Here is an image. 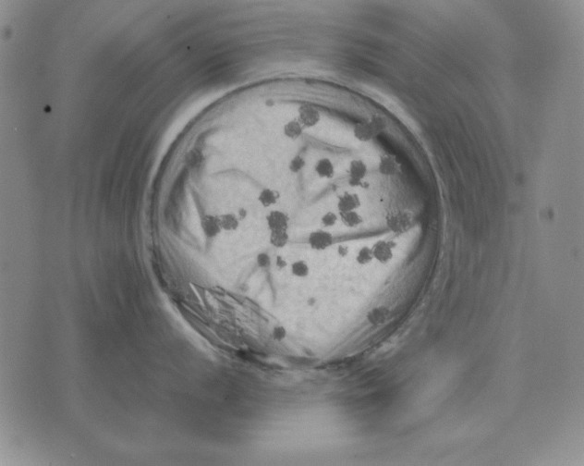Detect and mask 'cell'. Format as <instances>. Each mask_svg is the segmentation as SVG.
I'll list each match as a JSON object with an SVG mask.
<instances>
[{"instance_id":"24","label":"cell","mask_w":584,"mask_h":466,"mask_svg":"<svg viewBox=\"0 0 584 466\" xmlns=\"http://www.w3.org/2000/svg\"><path fill=\"white\" fill-rule=\"evenodd\" d=\"M348 253H349V249H348L347 246L340 245L338 248V256H340L341 257L347 256V255H348Z\"/></svg>"},{"instance_id":"20","label":"cell","mask_w":584,"mask_h":466,"mask_svg":"<svg viewBox=\"0 0 584 466\" xmlns=\"http://www.w3.org/2000/svg\"><path fill=\"white\" fill-rule=\"evenodd\" d=\"M338 216L333 211H328L321 216V224L325 228H331L338 223Z\"/></svg>"},{"instance_id":"21","label":"cell","mask_w":584,"mask_h":466,"mask_svg":"<svg viewBox=\"0 0 584 466\" xmlns=\"http://www.w3.org/2000/svg\"><path fill=\"white\" fill-rule=\"evenodd\" d=\"M256 264L259 268L267 269L272 265V258L267 252H261L256 256Z\"/></svg>"},{"instance_id":"5","label":"cell","mask_w":584,"mask_h":466,"mask_svg":"<svg viewBox=\"0 0 584 466\" xmlns=\"http://www.w3.org/2000/svg\"><path fill=\"white\" fill-rule=\"evenodd\" d=\"M367 166L364 161L354 159L348 167V184L352 187L362 186L363 179L367 175Z\"/></svg>"},{"instance_id":"8","label":"cell","mask_w":584,"mask_h":466,"mask_svg":"<svg viewBox=\"0 0 584 466\" xmlns=\"http://www.w3.org/2000/svg\"><path fill=\"white\" fill-rule=\"evenodd\" d=\"M337 206L339 214L349 211H356L361 206V199L356 194L345 193L338 197Z\"/></svg>"},{"instance_id":"13","label":"cell","mask_w":584,"mask_h":466,"mask_svg":"<svg viewBox=\"0 0 584 466\" xmlns=\"http://www.w3.org/2000/svg\"><path fill=\"white\" fill-rule=\"evenodd\" d=\"M389 316V310L385 306H379L373 308L367 314V320L373 326H379L384 324Z\"/></svg>"},{"instance_id":"12","label":"cell","mask_w":584,"mask_h":466,"mask_svg":"<svg viewBox=\"0 0 584 466\" xmlns=\"http://www.w3.org/2000/svg\"><path fill=\"white\" fill-rule=\"evenodd\" d=\"M314 171L318 177L322 179H331L335 175V167L329 158L324 157L316 162Z\"/></svg>"},{"instance_id":"18","label":"cell","mask_w":584,"mask_h":466,"mask_svg":"<svg viewBox=\"0 0 584 466\" xmlns=\"http://www.w3.org/2000/svg\"><path fill=\"white\" fill-rule=\"evenodd\" d=\"M373 259L374 258H373L372 248H370L368 246H363L360 250L358 251L357 255H356V262L359 265L367 266L373 262Z\"/></svg>"},{"instance_id":"16","label":"cell","mask_w":584,"mask_h":466,"mask_svg":"<svg viewBox=\"0 0 584 466\" xmlns=\"http://www.w3.org/2000/svg\"><path fill=\"white\" fill-rule=\"evenodd\" d=\"M290 272H291L292 276L302 280V279H306L310 276L311 268H310V266L308 265L306 261L300 259V260L292 262L291 265H290Z\"/></svg>"},{"instance_id":"1","label":"cell","mask_w":584,"mask_h":466,"mask_svg":"<svg viewBox=\"0 0 584 466\" xmlns=\"http://www.w3.org/2000/svg\"><path fill=\"white\" fill-rule=\"evenodd\" d=\"M384 128V121L381 119H373L370 121H363L354 127L353 134L357 140L369 142L376 136Z\"/></svg>"},{"instance_id":"23","label":"cell","mask_w":584,"mask_h":466,"mask_svg":"<svg viewBox=\"0 0 584 466\" xmlns=\"http://www.w3.org/2000/svg\"><path fill=\"white\" fill-rule=\"evenodd\" d=\"M275 264L279 270H283L287 266V261L284 256L278 255V256H276Z\"/></svg>"},{"instance_id":"25","label":"cell","mask_w":584,"mask_h":466,"mask_svg":"<svg viewBox=\"0 0 584 466\" xmlns=\"http://www.w3.org/2000/svg\"><path fill=\"white\" fill-rule=\"evenodd\" d=\"M236 214H237L238 217L240 218V221H241L246 220L247 216H248V212H247V210L245 209V208H241V209H239V211H238Z\"/></svg>"},{"instance_id":"19","label":"cell","mask_w":584,"mask_h":466,"mask_svg":"<svg viewBox=\"0 0 584 466\" xmlns=\"http://www.w3.org/2000/svg\"><path fill=\"white\" fill-rule=\"evenodd\" d=\"M306 165L305 159L301 156V155H295L294 157H292L291 160L289 161L288 164V170L289 171L293 173V174H297L299 172L303 170V168Z\"/></svg>"},{"instance_id":"4","label":"cell","mask_w":584,"mask_h":466,"mask_svg":"<svg viewBox=\"0 0 584 466\" xmlns=\"http://www.w3.org/2000/svg\"><path fill=\"white\" fill-rule=\"evenodd\" d=\"M201 229L203 235L210 240L217 239L218 236L221 235V233H223L218 215L208 214L202 216L201 221Z\"/></svg>"},{"instance_id":"17","label":"cell","mask_w":584,"mask_h":466,"mask_svg":"<svg viewBox=\"0 0 584 466\" xmlns=\"http://www.w3.org/2000/svg\"><path fill=\"white\" fill-rule=\"evenodd\" d=\"M283 130H284V134L287 138L291 139V140H296L302 135V131H303V126L300 123V121H290L285 125Z\"/></svg>"},{"instance_id":"2","label":"cell","mask_w":584,"mask_h":466,"mask_svg":"<svg viewBox=\"0 0 584 466\" xmlns=\"http://www.w3.org/2000/svg\"><path fill=\"white\" fill-rule=\"evenodd\" d=\"M308 244L312 250L324 252L334 245V236L331 232L326 230H315L310 232L308 236Z\"/></svg>"},{"instance_id":"14","label":"cell","mask_w":584,"mask_h":466,"mask_svg":"<svg viewBox=\"0 0 584 466\" xmlns=\"http://www.w3.org/2000/svg\"><path fill=\"white\" fill-rule=\"evenodd\" d=\"M339 217L340 221L343 223V225L347 227L348 229H356L358 227L363 224V218L362 215H360L357 211H349V212H346V213H340L339 214Z\"/></svg>"},{"instance_id":"3","label":"cell","mask_w":584,"mask_h":466,"mask_svg":"<svg viewBox=\"0 0 584 466\" xmlns=\"http://www.w3.org/2000/svg\"><path fill=\"white\" fill-rule=\"evenodd\" d=\"M267 229L272 231H288L290 218L285 212L280 210L270 211L266 216Z\"/></svg>"},{"instance_id":"6","label":"cell","mask_w":584,"mask_h":466,"mask_svg":"<svg viewBox=\"0 0 584 466\" xmlns=\"http://www.w3.org/2000/svg\"><path fill=\"white\" fill-rule=\"evenodd\" d=\"M387 225L390 231L396 233H403L408 231L412 222L408 214L399 212L387 216Z\"/></svg>"},{"instance_id":"22","label":"cell","mask_w":584,"mask_h":466,"mask_svg":"<svg viewBox=\"0 0 584 466\" xmlns=\"http://www.w3.org/2000/svg\"><path fill=\"white\" fill-rule=\"evenodd\" d=\"M272 336L274 340L277 341H281L287 337V331L286 328L282 326H275L273 328Z\"/></svg>"},{"instance_id":"15","label":"cell","mask_w":584,"mask_h":466,"mask_svg":"<svg viewBox=\"0 0 584 466\" xmlns=\"http://www.w3.org/2000/svg\"><path fill=\"white\" fill-rule=\"evenodd\" d=\"M289 242L288 231H272L269 234V243L276 249H283Z\"/></svg>"},{"instance_id":"7","label":"cell","mask_w":584,"mask_h":466,"mask_svg":"<svg viewBox=\"0 0 584 466\" xmlns=\"http://www.w3.org/2000/svg\"><path fill=\"white\" fill-rule=\"evenodd\" d=\"M373 258L381 264H387L392 260L393 248L388 241L380 240L372 247Z\"/></svg>"},{"instance_id":"10","label":"cell","mask_w":584,"mask_h":466,"mask_svg":"<svg viewBox=\"0 0 584 466\" xmlns=\"http://www.w3.org/2000/svg\"><path fill=\"white\" fill-rule=\"evenodd\" d=\"M320 115L316 109L311 106H302L300 109V123L304 127L311 128L316 125Z\"/></svg>"},{"instance_id":"11","label":"cell","mask_w":584,"mask_h":466,"mask_svg":"<svg viewBox=\"0 0 584 466\" xmlns=\"http://www.w3.org/2000/svg\"><path fill=\"white\" fill-rule=\"evenodd\" d=\"M280 198V194L271 188H264L258 195V202L261 206L268 208L275 206Z\"/></svg>"},{"instance_id":"9","label":"cell","mask_w":584,"mask_h":466,"mask_svg":"<svg viewBox=\"0 0 584 466\" xmlns=\"http://www.w3.org/2000/svg\"><path fill=\"white\" fill-rule=\"evenodd\" d=\"M218 216L223 232H235L240 229L242 221H240L236 213L227 212Z\"/></svg>"}]
</instances>
